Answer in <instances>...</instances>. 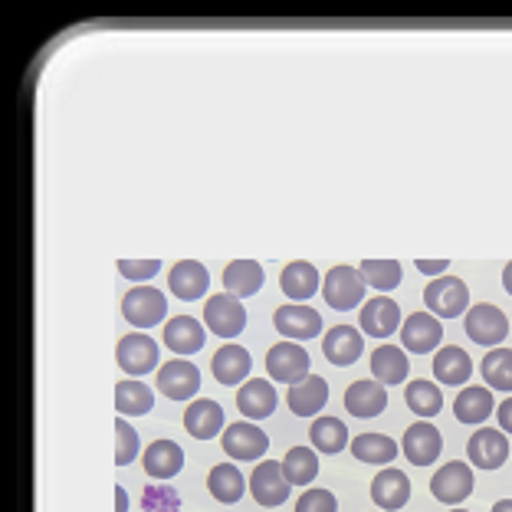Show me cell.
Instances as JSON below:
<instances>
[{"label": "cell", "instance_id": "obj_1", "mask_svg": "<svg viewBox=\"0 0 512 512\" xmlns=\"http://www.w3.org/2000/svg\"><path fill=\"white\" fill-rule=\"evenodd\" d=\"M424 306L437 319H460V312H467L470 306V289L457 276H437L424 289Z\"/></svg>", "mask_w": 512, "mask_h": 512}, {"label": "cell", "instance_id": "obj_2", "mask_svg": "<svg viewBox=\"0 0 512 512\" xmlns=\"http://www.w3.org/2000/svg\"><path fill=\"white\" fill-rule=\"evenodd\" d=\"M122 316L128 325H135V329H155V325L165 322V316H168L165 293H158L155 286L128 289L122 299Z\"/></svg>", "mask_w": 512, "mask_h": 512}, {"label": "cell", "instance_id": "obj_3", "mask_svg": "<svg viewBox=\"0 0 512 512\" xmlns=\"http://www.w3.org/2000/svg\"><path fill=\"white\" fill-rule=\"evenodd\" d=\"M204 325L207 332L220 335V339H237L247 329V309L243 302L230 293H217L204 302Z\"/></svg>", "mask_w": 512, "mask_h": 512}, {"label": "cell", "instance_id": "obj_4", "mask_svg": "<svg viewBox=\"0 0 512 512\" xmlns=\"http://www.w3.org/2000/svg\"><path fill=\"white\" fill-rule=\"evenodd\" d=\"M365 289L368 283L362 270H355V266H335V270H329V276H325L322 296L332 309L348 312V309H355L358 302H365Z\"/></svg>", "mask_w": 512, "mask_h": 512}, {"label": "cell", "instance_id": "obj_5", "mask_svg": "<svg viewBox=\"0 0 512 512\" xmlns=\"http://www.w3.org/2000/svg\"><path fill=\"white\" fill-rule=\"evenodd\" d=\"M289 480L283 476V467H279L276 460H260L256 463V470L250 473V493L256 499V506L263 509H276L283 506L289 499Z\"/></svg>", "mask_w": 512, "mask_h": 512}, {"label": "cell", "instance_id": "obj_6", "mask_svg": "<svg viewBox=\"0 0 512 512\" xmlns=\"http://www.w3.org/2000/svg\"><path fill=\"white\" fill-rule=\"evenodd\" d=\"M463 329L467 335L483 348H493L499 345L509 335V319L503 309L490 306V302H480V306H473L467 312V319H463Z\"/></svg>", "mask_w": 512, "mask_h": 512}, {"label": "cell", "instance_id": "obj_7", "mask_svg": "<svg viewBox=\"0 0 512 512\" xmlns=\"http://www.w3.org/2000/svg\"><path fill=\"white\" fill-rule=\"evenodd\" d=\"M115 358H119V368L128 378L148 375V371L158 368V342L148 339V335H142V332H128L125 339H119Z\"/></svg>", "mask_w": 512, "mask_h": 512}, {"label": "cell", "instance_id": "obj_8", "mask_svg": "<svg viewBox=\"0 0 512 512\" xmlns=\"http://www.w3.org/2000/svg\"><path fill=\"white\" fill-rule=\"evenodd\" d=\"M266 450H270V437L250 421H237L224 430V453L230 460H263Z\"/></svg>", "mask_w": 512, "mask_h": 512}, {"label": "cell", "instance_id": "obj_9", "mask_svg": "<svg viewBox=\"0 0 512 512\" xmlns=\"http://www.w3.org/2000/svg\"><path fill=\"white\" fill-rule=\"evenodd\" d=\"M273 325L279 335H286L289 342H309L322 332V316L312 306H299V302H289V306H279Z\"/></svg>", "mask_w": 512, "mask_h": 512}, {"label": "cell", "instance_id": "obj_10", "mask_svg": "<svg viewBox=\"0 0 512 512\" xmlns=\"http://www.w3.org/2000/svg\"><path fill=\"white\" fill-rule=\"evenodd\" d=\"M201 388V368L191 365L188 358H174V362L158 368V391L171 401H191Z\"/></svg>", "mask_w": 512, "mask_h": 512}, {"label": "cell", "instance_id": "obj_11", "mask_svg": "<svg viewBox=\"0 0 512 512\" xmlns=\"http://www.w3.org/2000/svg\"><path fill=\"white\" fill-rule=\"evenodd\" d=\"M470 493H473V470L460 460L440 467L434 473V480H430V496L444 506H460Z\"/></svg>", "mask_w": 512, "mask_h": 512}, {"label": "cell", "instance_id": "obj_12", "mask_svg": "<svg viewBox=\"0 0 512 512\" xmlns=\"http://www.w3.org/2000/svg\"><path fill=\"white\" fill-rule=\"evenodd\" d=\"M309 352L296 342H279L270 348L266 355V371H270L273 381H286V384H296L302 378H309Z\"/></svg>", "mask_w": 512, "mask_h": 512}, {"label": "cell", "instance_id": "obj_13", "mask_svg": "<svg viewBox=\"0 0 512 512\" xmlns=\"http://www.w3.org/2000/svg\"><path fill=\"white\" fill-rule=\"evenodd\" d=\"M401 342L411 355H427L444 342V325L430 312H411L401 325Z\"/></svg>", "mask_w": 512, "mask_h": 512}, {"label": "cell", "instance_id": "obj_14", "mask_svg": "<svg viewBox=\"0 0 512 512\" xmlns=\"http://www.w3.org/2000/svg\"><path fill=\"white\" fill-rule=\"evenodd\" d=\"M401 450L414 467H430V463L440 457V450H444V437H440V430L434 424L417 421L404 430Z\"/></svg>", "mask_w": 512, "mask_h": 512}, {"label": "cell", "instance_id": "obj_15", "mask_svg": "<svg viewBox=\"0 0 512 512\" xmlns=\"http://www.w3.org/2000/svg\"><path fill=\"white\" fill-rule=\"evenodd\" d=\"M467 457H470L480 470H499V467H503V463L509 460V437L503 434V430L480 427V430H476V434L470 437Z\"/></svg>", "mask_w": 512, "mask_h": 512}, {"label": "cell", "instance_id": "obj_16", "mask_svg": "<svg viewBox=\"0 0 512 512\" xmlns=\"http://www.w3.org/2000/svg\"><path fill=\"white\" fill-rule=\"evenodd\" d=\"M362 348H365V339H362V332H358L355 325H335V329H329V335L322 339L325 362H332L339 368L355 365L358 355H362Z\"/></svg>", "mask_w": 512, "mask_h": 512}, {"label": "cell", "instance_id": "obj_17", "mask_svg": "<svg viewBox=\"0 0 512 512\" xmlns=\"http://www.w3.org/2000/svg\"><path fill=\"white\" fill-rule=\"evenodd\" d=\"M358 325H362V332L375 335V339H388L391 332H401L398 302L378 293L375 299H368L362 306V319H358Z\"/></svg>", "mask_w": 512, "mask_h": 512}, {"label": "cell", "instance_id": "obj_18", "mask_svg": "<svg viewBox=\"0 0 512 512\" xmlns=\"http://www.w3.org/2000/svg\"><path fill=\"white\" fill-rule=\"evenodd\" d=\"M161 339H165V345L174 355H197L207 342V325H201L191 316H174L161 329Z\"/></svg>", "mask_w": 512, "mask_h": 512}, {"label": "cell", "instance_id": "obj_19", "mask_svg": "<svg viewBox=\"0 0 512 512\" xmlns=\"http://www.w3.org/2000/svg\"><path fill=\"white\" fill-rule=\"evenodd\" d=\"M286 404L296 417H316L322 407L329 404V381L319 375L296 381L286 394Z\"/></svg>", "mask_w": 512, "mask_h": 512}, {"label": "cell", "instance_id": "obj_20", "mask_svg": "<svg viewBox=\"0 0 512 512\" xmlns=\"http://www.w3.org/2000/svg\"><path fill=\"white\" fill-rule=\"evenodd\" d=\"M384 407H388V391H384L381 381H355L348 384L345 391V411L352 417H362V421H368V417H378Z\"/></svg>", "mask_w": 512, "mask_h": 512}, {"label": "cell", "instance_id": "obj_21", "mask_svg": "<svg viewBox=\"0 0 512 512\" xmlns=\"http://www.w3.org/2000/svg\"><path fill=\"white\" fill-rule=\"evenodd\" d=\"M371 499H375V506L384 512L404 509L407 499H411V480H407V473L394 467L381 470L375 480H371Z\"/></svg>", "mask_w": 512, "mask_h": 512}, {"label": "cell", "instance_id": "obj_22", "mask_svg": "<svg viewBox=\"0 0 512 512\" xmlns=\"http://www.w3.org/2000/svg\"><path fill=\"white\" fill-rule=\"evenodd\" d=\"M168 286H171V296H178L181 302H197L207 293V286H211V276H207L204 263L181 260L171 266Z\"/></svg>", "mask_w": 512, "mask_h": 512}, {"label": "cell", "instance_id": "obj_23", "mask_svg": "<svg viewBox=\"0 0 512 512\" xmlns=\"http://www.w3.org/2000/svg\"><path fill=\"white\" fill-rule=\"evenodd\" d=\"M142 467L151 480H174L184 470V450L174 440H155V444L145 447Z\"/></svg>", "mask_w": 512, "mask_h": 512}, {"label": "cell", "instance_id": "obj_24", "mask_svg": "<svg viewBox=\"0 0 512 512\" xmlns=\"http://www.w3.org/2000/svg\"><path fill=\"white\" fill-rule=\"evenodd\" d=\"M184 427L194 440H214L224 430V407L211 398H197L184 411Z\"/></svg>", "mask_w": 512, "mask_h": 512}, {"label": "cell", "instance_id": "obj_25", "mask_svg": "<svg viewBox=\"0 0 512 512\" xmlns=\"http://www.w3.org/2000/svg\"><path fill=\"white\" fill-rule=\"evenodd\" d=\"M237 407L250 421H263V417H270L276 411V388L260 378L243 381V388L237 391Z\"/></svg>", "mask_w": 512, "mask_h": 512}, {"label": "cell", "instance_id": "obj_26", "mask_svg": "<svg viewBox=\"0 0 512 512\" xmlns=\"http://www.w3.org/2000/svg\"><path fill=\"white\" fill-rule=\"evenodd\" d=\"M250 368H253V358H250L247 348H240V345H224L214 355V362H211L214 378H217V384H224V388H227V384L247 381Z\"/></svg>", "mask_w": 512, "mask_h": 512}, {"label": "cell", "instance_id": "obj_27", "mask_svg": "<svg viewBox=\"0 0 512 512\" xmlns=\"http://www.w3.org/2000/svg\"><path fill=\"white\" fill-rule=\"evenodd\" d=\"M207 490H211L217 503L234 506L243 499V493H247V480H243L237 463H217V467L207 473Z\"/></svg>", "mask_w": 512, "mask_h": 512}, {"label": "cell", "instance_id": "obj_28", "mask_svg": "<svg viewBox=\"0 0 512 512\" xmlns=\"http://www.w3.org/2000/svg\"><path fill=\"white\" fill-rule=\"evenodd\" d=\"M493 411H496L493 391L480 388V384H470V388H463L457 394V401H453V417H457L460 424H483Z\"/></svg>", "mask_w": 512, "mask_h": 512}, {"label": "cell", "instance_id": "obj_29", "mask_svg": "<svg viewBox=\"0 0 512 512\" xmlns=\"http://www.w3.org/2000/svg\"><path fill=\"white\" fill-rule=\"evenodd\" d=\"M263 266L256 260H234L224 270V289L237 299H250L263 289Z\"/></svg>", "mask_w": 512, "mask_h": 512}, {"label": "cell", "instance_id": "obj_30", "mask_svg": "<svg viewBox=\"0 0 512 512\" xmlns=\"http://www.w3.org/2000/svg\"><path fill=\"white\" fill-rule=\"evenodd\" d=\"M470 375H473V362L460 345H447L434 355V378L440 384H453V388H460V384L470 381Z\"/></svg>", "mask_w": 512, "mask_h": 512}, {"label": "cell", "instance_id": "obj_31", "mask_svg": "<svg viewBox=\"0 0 512 512\" xmlns=\"http://www.w3.org/2000/svg\"><path fill=\"white\" fill-rule=\"evenodd\" d=\"M279 286H283V293L286 299H293V302H306L319 293V270L312 263L306 260H296V263H289L283 276H279Z\"/></svg>", "mask_w": 512, "mask_h": 512}, {"label": "cell", "instance_id": "obj_32", "mask_svg": "<svg viewBox=\"0 0 512 512\" xmlns=\"http://www.w3.org/2000/svg\"><path fill=\"white\" fill-rule=\"evenodd\" d=\"M407 368H411V358H407L398 345H378V352L371 355V375H375V381H381L384 388L407 381Z\"/></svg>", "mask_w": 512, "mask_h": 512}, {"label": "cell", "instance_id": "obj_33", "mask_svg": "<svg viewBox=\"0 0 512 512\" xmlns=\"http://www.w3.org/2000/svg\"><path fill=\"white\" fill-rule=\"evenodd\" d=\"M115 407H119V414L125 417H145L151 407H155V394H151L148 384L142 381H119V388H115Z\"/></svg>", "mask_w": 512, "mask_h": 512}, {"label": "cell", "instance_id": "obj_34", "mask_svg": "<svg viewBox=\"0 0 512 512\" xmlns=\"http://www.w3.org/2000/svg\"><path fill=\"white\" fill-rule=\"evenodd\" d=\"M279 467H283V476L289 480V486H309L319 476V457L312 447H293Z\"/></svg>", "mask_w": 512, "mask_h": 512}, {"label": "cell", "instance_id": "obj_35", "mask_svg": "<svg viewBox=\"0 0 512 512\" xmlns=\"http://www.w3.org/2000/svg\"><path fill=\"white\" fill-rule=\"evenodd\" d=\"M309 437H312V447L322 453H342L348 447V427L339 417H316Z\"/></svg>", "mask_w": 512, "mask_h": 512}, {"label": "cell", "instance_id": "obj_36", "mask_svg": "<svg viewBox=\"0 0 512 512\" xmlns=\"http://www.w3.org/2000/svg\"><path fill=\"white\" fill-rule=\"evenodd\" d=\"M352 453H355V460L384 467V463H391L394 457H398V444L384 434H358L352 440Z\"/></svg>", "mask_w": 512, "mask_h": 512}, {"label": "cell", "instance_id": "obj_37", "mask_svg": "<svg viewBox=\"0 0 512 512\" xmlns=\"http://www.w3.org/2000/svg\"><path fill=\"white\" fill-rule=\"evenodd\" d=\"M404 404L411 407L417 417H437L444 407V394L434 381H411L404 391Z\"/></svg>", "mask_w": 512, "mask_h": 512}, {"label": "cell", "instance_id": "obj_38", "mask_svg": "<svg viewBox=\"0 0 512 512\" xmlns=\"http://www.w3.org/2000/svg\"><path fill=\"white\" fill-rule=\"evenodd\" d=\"M483 381L496 391H512V348H493L483 358Z\"/></svg>", "mask_w": 512, "mask_h": 512}, {"label": "cell", "instance_id": "obj_39", "mask_svg": "<svg viewBox=\"0 0 512 512\" xmlns=\"http://www.w3.org/2000/svg\"><path fill=\"white\" fill-rule=\"evenodd\" d=\"M358 270H362L365 283L375 286L381 296L401 286V263L398 260H365Z\"/></svg>", "mask_w": 512, "mask_h": 512}, {"label": "cell", "instance_id": "obj_40", "mask_svg": "<svg viewBox=\"0 0 512 512\" xmlns=\"http://www.w3.org/2000/svg\"><path fill=\"white\" fill-rule=\"evenodd\" d=\"M142 512H181V493L174 486H145Z\"/></svg>", "mask_w": 512, "mask_h": 512}, {"label": "cell", "instance_id": "obj_41", "mask_svg": "<svg viewBox=\"0 0 512 512\" xmlns=\"http://www.w3.org/2000/svg\"><path fill=\"white\" fill-rule=\"evenodd\" d=\"M138 457V434L128 421H115V463L128 467Z\"/></svg>", "mask_w": 512, "mask_h": 512}, {"label": "cell", "instance_id": "obj_42", "mask_svg": "<svg viewBox=\"0 0 512 512\" xmlns=\"http://www.w3.org/2000/svg\"><path fill=\"white\" fill-rule=\"evenodd\" d=\"M296 512H339V499L329 490H306L299 496Z\"/></svg>", "mask_w": 512, "mask_h": 512}, {"label": "cell", "instance_id": "obj_43", "mask_svg": "<svg viewBox=\"0 0 512 512\" xmlns=\"http://www.w3.org/2000/svg\"><path fill=\"white\" fill-rule=\"evenodd\" d=\"M158 270H161L158 260H119V273L125 279H135V283H148Z\"/></svg>", "mask_w": 512, "mask_h": 512}, {"label": "cell", "instance_id": "obj_44", "mask_svg": "<svg viewBox=\"0 0 512 512\" xmlns=\"http://www.w3.org/2000/svg\"><path fill=\"white\" fill-rule=\"evenodd\" d=\"M496 417H499V427H503V434H512V398H506L503 404L496 407Z\"/></svg>", "mask_w": 512, "mask_h": 512}, {"label": "cell", "instance_id": "obj_45", "mask_svg": "<svg viewBox=\"0 0 512 512\" xmlns=\"http://www.w3.org/2000/svg\"><path fill=\"white\" fill-rule=\"evenodd\" d=\"M447 260H417V270L427 273V276H434V273H447Z\"/></svg>", "mask_w": 512, "mask_h": 512}, {"label": "cell", "instance_id": "obj_46", "mask_svg": "<svg viewBox=\"0 0 512 512\" xmlns=\"http://www.w3.org/2000/svg\"><path fill=\"white\" fill-rule=\"evenodd\" d=\"M115 512H128V493H125V486H115Z\"/></svg>", "mask_w": 512, "mask_h": 512}, {"label": "cell", "instance_id": "obj_47", "mask_svg": "<svg viewBox=\"0 0 512 512\" xmlns=\"http://www.w3.org/2000/svg\"><path fill=\"white\" fill-rule=\"evenodd\" d=\"M503 286H506V293L512 296V263L503 270Z\"/></svg>", "mask_w": 512, "mask_h": 512}, {"label": "cell", "instance_id": "obj_48", "mask_svg": "<svg viewBox=\"0 0 512 512\" xmlns=\"http://www.w3.org/2000/svg\"><path fill=\"white\" fill-rule=\"evenodd\" d=\"M493 512H512V499H499V503L493 506Z\"/></svg>", "mask_w": 512, "mask_h": 512}, {"label": "cell", "instance_id": "obj_49", "mask_svg": "<svg viewBox=\"0 0 512 512\" xmlns=\"http://www.w3.org/2000/svg\"><path fill=\"white\" fill-rule=\"evenodd\" d=\"M453 512H463V509H453Z\"/></svg>", "mask_w": 512, "mask_h": 512}]
</instances>
